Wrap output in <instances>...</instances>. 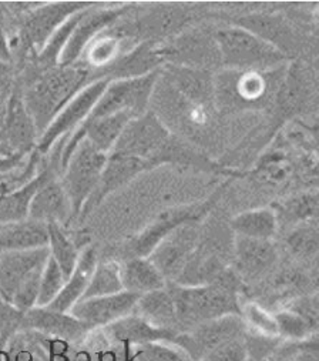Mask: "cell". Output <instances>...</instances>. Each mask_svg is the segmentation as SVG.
<instances>
[{
  "label": "cell",
  "instance_id": "obj_11",
  "mask_svg": "<svg viewBox=\"0 0 319 361\" xmlns=\"http://www.w3.org/2000/svg\"><path fill=\"white\" fill-rule=\"evenodd\" d=\"M92 4L82 2H60L46 5L29 13L22 27V44L25 50L40 53L51 35L65 23L70 16L87 9Z\"/></svg>",
  "mask_w": 319,
  "mask_h": 361
},
{
  "label": "cell",
  "instance_id": "obj_13",
  "mask_svg": "<svg viewBox=\"0 0 319 361\" xmlns=\"http://www.w3.org/2000/svg\"><path fill=\"white\" fill-rule=\"evenodd\" d=\"M154 164L149 160L133 157V156H124L118 153H110L107 156V161L104 164L101 177L99 180V185L86 202L80 219L89 216L108 195L114 190L123 188L133 180L136 176L143 173L144 170L153 167Z\"/></svg>",
  "mask_w": 319,
  "mask_h": 361
},
{
  "label": "cell",
  "instance_id": "obj_14",
  "mask_svg": "<svg viewBox=\"0 0 319 361\" xmlns=\"http://www.w3.org/2000/svg\"><path fill=\"white\" fill-rule=\"evenodd\" d=\"M19 327L69 343H79L93 331L70 313H58L47 307H33L20 314Z\"/></svg>",
  "mask_w": 319,
  "mask_h": 361
},
{
  "label": "cell",
  "instance_id": "obj_23",
  "mask_svg": "<svg viewBox=\"0 0 319 361\" xmlns=\"http://www.w3.org/2000/svg\"><path fill=\"white\" fill-rule=\"evenodd\" d=\"M121 281L125 291L139 295L167 286L165 277L149 257H132L121 264Z\"/></svg>",
  "mask_w": 319,
  "mask_h": 361
},
{
  "label": "cell",
  "instance_id": "obj_4",
  "mask_svg": "<svg viewBox=\"0 0 319 361\" xmlns=\"http://www.w3.org/2000/svg\"><path fill=\"white\" fill-rule=\"evenodd\" d=\"M215 43L223 63L242 72L267 71L285 60L282 50L244 27L220 30Z\"/></svg>",
  "mask_w": 319,
  "mask_h": 361
},
{
  "label": "cell",
  "instance_id": "obj_2",
  "mask_svg": "<svg viewBox=\"0 0 319 361\" xmlns=\"http://www.w3.org/2000/svg\"><path fill=\"white\" fill-rule=\"evenodd\" d=\"M167 290L173 297L178 324L196 327L225 316H241L234 283L218 279L197 286L167 283Z\"/></svg>",
  "mask_w": 319,
  "mask_h": 361
},
{
  "label": "cell",
  "instance_id": "obj_19",
  "mask_svg": "<svg viewBox=\"0 0 319 361\" xmlns=\"http://www.w3.org/2000/svg\"><path fill=\"white\" fill-rule=\"evenodd\" d=\"M99 262L100 260L97 256V250L92 246L86 247L82 252L73 273L65 281V286H63L61 291L47 309L58 313H69L73 309V306L77 305L82 300Z\"/></svg>",
  "mask_w": 319,
  "mask_h": 361
},
{
  "label": "cell",
  "instance_id": "obj_10",
  "mask_svg": "<svg viewBox=\"0 0 319 361\" xmlns=\"http://www.w3.org/2000/svg\"><path fill=\"white\" fill-rule=\"evenodd\" d=\"M37 136L22 93L13 92L0 125V152L6 157H25L36 149Z\"/></svg>",
  "mask_w": 319,
  "mask_h": 361
},
{
  "label": "cell",
  "instance_id": "obj_41",
  "mask_svg": "<svg viewBox=\"0 0 319 361\" xmlns=\"http://www.w3.org/2000/svg\"><path fill=\"white\" fill-rule=\"evenodd\" d=\"M9 174H11V173H6V174H0V182H2L4 178H6Z\"/></svg>",
  "mask_w": 319,
  "mask_h": 361
},
{
  "label": "cell",
  "instance_id": "obj_42",
  "mask_svg": "<svg viewBox=\"0 0 319 361\" xmlns=\"http://www.w3.org/2000/svg\"><path fill=\"white\" fill-rule=\"evenodd\" d=\"M199 361H210V360H207L206 357H203V358H201V360H199Z\"/></svg>",
  "mask_w": 319,
  "mask_h": 361
},
{
  "label": "cell",
  "instance_id": "obj_7",
  "mask_svg": "<svg viewBox=\"0 0 319 361\" xmlns=\"http://www.w3.org/2000/svg\"><path fill=\"white\" fill-rule=\"evenodd\" d=\"M113 78H101L96 82L89 83L80 93H77L63 110L54 117L50 126L39 137L36 143V152L42 156L51 150V147L61 139L68 137L75 130H77L85 120L92 113L93 107L99 102L100 96L106 90L107 85Z\"/></svg>",
  "mask_w": 319,
  "mask_h": 361
},
{
  "label": "cell",
  "instance_id": "obj_34",
  "mask_svg": "<svg viewBox=\"0 0 319 361\" xmlns=\"http://www.w3.org/2000/svg\"><path fill=\"white\" fill-rule=\"evenodd\" d=\"M281 214H285L288 220L302 224L304 221H311L312 217H316L318 214V196L313 195H304L299 196L289 203L285 204Z\"/></svg>",
  "mask_w": 319,
  "mask_h": 361
},
{
  "label": "cell",
  "instance_id": "obj_21",
  "mask_svg": "<svg viewBox=\"0 0 319 361\" xmlns=\"http://www.w3.org/2000/svg\"><path fill=\"white\" fill-rule=\"evenodd\" d=\"M49 245L47 224L26 219L0 226V255L43 249Z\"/></svg>",
  "mask_w": 319,
  "mask_h": 361
},
{
  "label": "cell",
  "instance_id": "obj_15",
  "mask_svg": "<svg viewBox=\"0 0 319 361\" xmlns=\"http://www.w3.org/2000/svg\"><path fill=\"white\" fill-rule=\"evenodd\" d=\"M125 12V8L106 11H92L89 8L75 27L65 49H63L58 59V66L76 65L87 46Z\"/></svg>",
  "mask_w": 319,
  "mask_h": 361
},
{
  "label": "cell",
  "instance_id": "obj_8",
  "mask_svg": "<svg viewBox=\"0 0 319 361\" xmlns=\"http://www.w3.org/2000/svg\"><path fill=\"white\" fill-rule=\"evenodd\" d=\"M170 133L151 111L132 118L118 137L111 153L140 157L158 164L160 150L168 145Z\"/></svg>",
  "mask_w": 319,
  "mask_h": 361
},
{
  "label": "cell",
  "instance_id": "obj_25",
  "mask_svg": "<svg viewBox=\"0 0 319 361\" xmlns=\"http://www.w3.org/2000/svg\"><path fill=\"white\" fill-rule=\"evenodd\" d=\"M230 227L235 235L255 240H273L278 230V216L268 207L254 209L235 216Z\"/></svg>",
  "mask_w": 319,
  "mask_h": 361
},
{
  "label": "cell",
  "instance_id": "obj_20",
  "mask_svg": "<svg viewBox=\"0 0 319 361\" xmlns=\"http://www.w3.org/2000/svg\"><path fill=\"white\" fill-rule=\"evenodd\" d=\"M234 255L238 271L246 277H257L275 263L277 250L273 240H255L235 235Z\"/></svg>",
  "mask_w": 319,
  "mask_h": 361
},
{
  "label": "cell",
  "instance_id": "obj_38",
  "mask_svg": "<svg viewBox=\"0 0 319 361\" xmlns=\"http://www.w3.org/2000/svg\"><path fill=\"white\" fill-rule=\"evenodd\" d=\"M23 157H6L0 152V174L12 173L15 169L19 167Z\"/></svg>",
  "mask_w": 319,
  "mask_h": 361
},
{
  "label": "cell",
  "instance_id": "obj_28",
  "mask_svg": "<svg viewBox=\"0 0 319 361\" xmlns=\"http://www.w3.org/2000/svg\"><path fill=\"white\" fill-rule=\"evenodd\" d=\"M278 336L285 341H299L316 333V329L292 310H282L274 314Z\"/></svg>",
  "mask_w": 319,
  "mask_h": 361
},
{
  "label": "cell",
  "instance_id": "obj_33",
  "mask_svg": "<svg viewBox=\"0 0 319 361\" xmlns=\"http://www.w3.org/2000/svg\"><path fill=\"white\" fill-rule=\"evenodd\" d=\"M288 246L295 256L311 257L318 252V230L311 226H299L288 237Z\"/></svg>",
  "mask_w": 319,
  "mask_h": 361
},
{
  "label": "cell",
  "instance_id": "obj_44",
  "mask_svg": "<svg viewBox=\"0 0 319 361\" xmlns=\"http://www.w3.org/2000/svg\"><path fill=\"white\" fill-rule=\"evenodd\" d=\"M35 361H39V360H37V358H36V360H35Z\"/></svg>",
  "mask_w": 319,
  "mask_h": 361
},
{
  "label": "cell",
  "instance_id": "obj_32",
  "mask_svg": "<svg viewBox=\"0 0 319 361\" xmlns=\"http://www.w3.org/2000/svg\"><path fill=\"white\" fill-rule=\"evenodd\" d=\"M191 360L178 347L167 345L165 343H151L136 345L135 354L129 361H188Z\"/></svg>",
  "mask_w": 319,
  "mask_h": 361
},
{
  "label": "cell",
  "instance_id": "obj_6",
  "mask_svg": "<svg viewBox=\"0 0 319 361\" xmlns=\"http://www.w3.org/2000/svg\"><path fill=\"white\" fill-rule=\"evenodd\" d=\"M160 79V72L153 71L144 76L111 80L87 118H100L120 111H129L135 117L144 114L151 94Z\"/></svg>",
  "mask_w": 319,
  "mask_h": 361
},
{
  "label": "cell",
  "instance_id": "obj_1",
  "mask_svg": "<svg viewBox=\"0 0 319 361\" xmlns=\"http://www.w3.org/2000/svg\"><path fill=\"white\" fill-rule=\"evenodd\" d=\"M87 80L89 71L86 68L77 65L56 66L43 71L27 86L22 97L39 137L63 107L87 86Z\"/></svg>",
  "mask_w": 319,
  "mask_h": 361
},
{
  "label": "cell",
  "instance_id": "obj_27",
  "mask_svg": "<svg viewBox=\"0 0 319 361\" xmlns=\"http://www.w3.org/2000/svg\"><path fill=\"white\" fill-rule=\"evenodd\" d=\"M124 291L121 281V264L114 260L99 262L82 300L104 297Z\"/></svg>",
  "mask_w": 319,
  "mask_h": 361
},
{
  "label": "cell",
  "instance_id": "obj_30",
  "mask_svg": "<svg viewBox=\"0 0 319 361\" xmlns=\"http://www.w3.org/2000/svg\"><path fill=\"white\" fill-rule=\"evenodd\" d=\"M241 317L245 326L252 330V333H258L264 336H278L274 314H270L257 303H248L242 306Z\"/></svg>",
  "mask_w": 319,
  "mask_h": 361
},
{
  "label": "cell",
  "instance_id": "obj_26",
  "mask_svg": "<svg viewBox=\"0 0 319 361\" xmlns=\"http://www.w3.org/2000/svg\"><path fill=\"white\" fill-rule=\"evenodd\" d=\"M49 231V253L50 257L57 263L63 276L68 280L73 273L80 259V249L73 240L63 230V226L47 224Z\"/></svg>",
  "mask_w": 319,
  "mask_h": 361
},
{
  "label": "cell",
  "instance_id": "obj_3",
  "mask_svg": "<svg viewBox=\"0 0 319 361\" xmlns=\"http://www.w3.org/2000/svg\"><path fill=\"white\" fill-rule=\"evenodd\" d=\"M50 257L49 247L0 255V297L18 313L36 307L39 284Z\"/></svg>",
  "mask_w": 319,
  "mask_h": 361
},
{
  "label": "cell",
  "instance_id": "obj_18",
  "mask_svg": "<svg viewBox=\"0 0 319 361\" xmlns=\"http://www.w3.org/2000/svg\"><path fill=\"white\" fill-rule=\"evenodd\" d=\"M27 219L58 226H66L73 220L70 200L58 178L51 177L40 188L30 203Z\"/></svg>",
  "mask_w": 319,
  "mask_h": 361
},
{
  "label": "cell",
  "instance_id": "obj_37",
  "mask_svg": "<svg viewBox=\"0 0 319 361\" xmlns=\"http://www.w3.org/2000/svg\"><path fill=\"white\" fill-rule=\"evenodd\" d=\"M289 361H319V341L316 333L304 340L291 341Z\"/></svg>",
  "mask_w": 319,
  "mask_h": 361
},
{
  "label": "cell",
  "instance_id": "obj_22",
  "mask_svg": "<svg viewBox=\"0 0 319 361\" xmlns=\"http://www.w3.org/2000/svg\"><path fill=\"white\" fill-rule=\"evenodd\" d=\"M51 177H54L51 169H44L29 180L26 185L0 199V226L26 220L29 217V209L33 197Z\"/></svg>",
  "mask_w": 319,
  "mask_h": 361
},
{
  "label": "cell",
  "instance_id": "obj_31",
  "mask_svg": "<svg viewBox=\"0 0 319 361\" xmlns=\"http://www.w3.org/2000/svg\"><path fill=\"white\" fill-rule=\"evenodd\" d=\"M120 39L104 36L103 32L85 50L87 62L94 68L108 65L111 60L117 57V53L120 51Z\"/></svg>",
  "mask_w": 319,
  "mask_h": 361
},
{
  "label": "cell",
  "instance_id": "obj_16",
  "mask_svg": "<svg viewBox=\"0 0 319 361\" xmlns=\"http://www.w3.org/2000/svg\"><path fill=\"white\" fill-rule=\"evenodd\" d=\"M101 331L104 338L124 347L144 345L151 343H165L174 345L180 334L177 330L154 326L135 313L101 329Z\"/></svg>",
  "mask_w": 319,
  "mask_h": 361
},
{
  "label": "cell",
  "instance_id": "obj_29",
  "mask_svg": "<svg viewBox=\"0 0 319 361\" xmlns=\"http://www.w3.org/2000/svg\"><path fill=\"white\" fill-rule=\"evenodd\" d=\"M65 281L66 279L63 276L57 263L51 257H49L42 273L36 307H49L61 291L63 286H65Z\"/></svg>",
  "mask_w": 319,
  "mask_h": 361
},
{
  "label": "cell",
  "instance_id": "obj_35",
  "mask_svg": "<svg viewBox=\"0 0 319 361\" xmlns=\"http://www.w3.org/2000/svg\"><path fill=\"white\" fill-rule=\"evenodd\" d=\"M204 357L210 361H246L248 353L244 338H235L220 344Z\"/></svg>",
  "mask_w": 319,
  "mask_h": 361
},
{
  "label": "cell",
  "instance_id": "obj_5",
  "mask_svg": "<svg viewBox=\"0 0 319 361\" xmlns=\"http://www.w3.org/2000/svg\"><path fill=\"white\" fill-rule=\"evenodd\" d=\"M106 161L107 154L94 149L87 140H82L63 169L60 183L70 200L73 220L80 217L86 202L97 188Z\"/></svg>",
  "mask_w": 319,
  "mask_h": 361
},
{
  "label": "cell",
  "instance_id": "obj_40",
  "mask_svg": "<svg viewBox=\"0 0 319 361\" xmlns=\"http://www.w3.org/2000/svg\"><path fill=\"white\" fill-rule=\"evenodd\" d=\"M6 71V65L5 63H0V75H4Z\"/></svg>",
  "mask_w": 319,
  "mask_h": 361
},
{
  "label": "cell",
  "instance_id": "obj_24",
  "mask_svg": "<svg viewBox=\"0 0 319 361\" xmlns=\"http://www.w3.org/2000/svg\"><path fill=\"white\" fill-rule=\"evenodd\" d=\"M135 314L143 317L154 326L164 329L175 330L174 327L178 324L175 306L167 286L163 290H156L140 295Z\"/></svg>",
  "mask_w": 319,
  "mask_h": 361
},
{
  "label": "cell",
  "instance_id": "obj_36",
  "mask_svg": "<svg viewBox=\"0 0 319 361\" xmlns=\"http://www.w3.org/2000/svg\"><path fill=\"white\" fill-rule=\"evenodd\" d=\"M237 83V92L244 100H258L265 92V80L258 72H244Z\"/></svg>",
  "mask_w": 319,
  "mask_h": 361
},
{
  "label": "cell",
  "instance_id": "obj_43",
  "mask_svg": "<svg viewBox=\"0 0 319 361\" xmlns=\"http://www.w3.org/2000/svg\"><path fill=\"white\" fill-rule=\"evenodd\" d=\"M246 361H255V360H249V358H248V360H246Z\"/></svg>",
  "mask_w": 319,
  "mask_h": 361
},
{
  "label": "cell",
  "instance_id": "obj_12",
  "mask_svg": "<svg viewBox=\"0 0 319 361\" xmlns=\"http://www.w3.org/2000/svg\"><path fill=\"white\" fill-rule=\"evenodd\" d=\"M139 297V294L124 290L111 295L80 300L69 313L92 330L104 329L133 314Z\"/></svg>",
  "mask_w": 319,
  "mask_h": 361
},
{
  "label": "cell",
  "instance_id": "obj_39",
  "mask_svg": "<svg viewBox=\"0 0 319 361\" xmlns=\"http://www.w3.org/2000/svg\"><path fill=\"white\" fill-rule=\"evenodd\" d=\"M11 49H9V43L6 39V35L4 32L2 25H0V63L8 65L11 62Z\"/></svg>",
  "mask_w": 319,
  "mask_h": 361
},
{
  "label": "cell",
  "instance_id": "obj_9",
  "mask_svg": "<svg viewBox=\"0 0 319 361\" xmlns=\"http://www.w3.org/2000/svg\"><path fill=\"white\" fill-rule=\"evenodd\" d=\"M196 223L189 221L173 230L147 256L171 283L177 281L199 246L200 233Z\"/></svg>",
  "mask_w": 319,
  "mask_h": 361
},
{
  "label": "cell",
  "instance_id": "obj_17",
  "mask_svg": "<svg viewBox=\"0 0 319 361\" xmlns=\"http://www.w3.org/2000/svg\"><path fill=\"white\" fill-rule=\"evenodd\" d=\"M206 207L197 206L164 213L142 234L132 240L129 247H127V252L132 255V257H147L157 247L161 240L167 237L173 230L189 221H199L206 214Z\"/></svg>",
  "mask_w": 319,
  "mask_h": 361
}]
</instances>
